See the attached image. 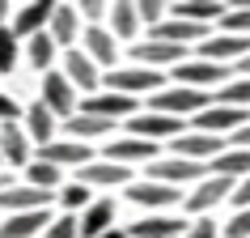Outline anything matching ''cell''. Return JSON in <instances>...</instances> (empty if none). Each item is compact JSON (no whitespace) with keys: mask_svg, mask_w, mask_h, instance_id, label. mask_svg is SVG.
Returning a JSON list of instances; mask_svg holds the SVG:
<instances>
[{"mask_svg":"<svg viewBox=\"0 0 250 238\" xmlns=\"http://www.w3.org/2000/svg\"><path fill=\"white\" fill-rule=\"evenodd\" d=\"M132 238H183L187 225L178 221V217H161V213H148V217H140V221L127 230Z\"/></svg>","mask_w":250,"mask_h":238,"instance_id":"cell-23","label":"cell"},{"mask_svg":"<svg viewBox=\"0 0 250 238\" xmlns=\"http://www.w3.org/2000/svg\"><path fill=\"white\" fill-rule=\"evenodd\" d=\"M26 183L39 187V191H51V187H60V166H51V162H30Z\"/></svg>","mask_w":250,"mask_h":238,"instance_id":"cell-35","label":"cell"},{"mask_svg":"<svg viewBox=\"0 0 250 238\" xmlns=\"http://www.w3.org/2000/svg\"><path fill=\"white\" fill-rule=\"evenodd\" d=\"M166 9H170V4H161V0H140V4H136V13H140V22H148V30L166 22Z\"/></svg>","mask_w":250,"mask_h":238,"instance_id":"cell-38","label":"cell"},{"mask_svg":"<svg viewBox=\"0 0 250 238\" xmlns=\"http://www.w3.org/2000/svg\"><path fill=\"white\" fill-rule=\"evenodd\" d=\"M17 68V34L13 26H0V72H13Z\"/></svg>","mask_w":250,"mask_h":238,"instance_id":"cell-37","label":"cell"},{"mask_svg":"<svg viewBox=\"0 0 250 238\" xmlns=\"http://www.w3.org/2000/svg\"><path fill=\"white\" fill-rule=\"evenodd\" d=\"M110 128H115L110 119H98V115H81V111H77L72 119H68V136H72V141H89V136H106Z\"/></svg>","mask_w":250,"mask_h":238,"instance_id":"cell-31","label":"cell"},{"mask_svg":"<svg viewBox=\"0 0 250 238\" xmlns=\"http://www.w3.org/2000/svg\"><path fill=\"white\" fill-rule=\"evenodd\" d=\"M225 34H246L250 39V0H237V4H225V17H221Z\"/></svg>","mask_w":250,"mask_h":238,"instance_id":"cell-33","label":"cell"},{"mask_svg":"<svg viewBox=\"0 0 250 238\" xmlns=\"http://www.w3.org/2000/svg\"><path fill=\"white\" fill-rule=\"evenodd\" d=\"M42 106H47V111H51L55 119H72L77 115V90H72V81L64 77V72H47V77H42V98H39Z\"/></svg>","mask_w":250,"mask_h":238,"instance_id":"cell-3","label":"cell"},{"mask_svg":"<svg viewBox=\"0 0 250 238\" xmlns=\"http://www.w3.org/2000/svg\"><path fill=\"white\" fill-rule=\"evenodd\" d=\"M51 13H55L51 0L21 4V9H17V17H13V34H17V39H34V34H42V30L51 26Z\"/></svg>","mask_w":250,"mask_h":238,"instance_id":"cell-13","label":"cell"},{"mask_svg":"<svg viewBox=\"0 0 250 238\" xmlns=\"http://www.w3.org/2000/svg\"><path fill=\"white\" fill-rule=\"evenodd\" d=\"M26 55L30 64L39 68V72H51V60H55V39L42 30V34H34V39H26Z\"/></svg>","mask_w":250,"mask_h":238,"instance_id":"cell-32","label":"cell"},{"mask_svg":"<svg viewBox=\"0 0 250 238\" xmlns=\"http://www.w3.org/2000/svg\"><path fill=\"white\" fill-rule=\"evenodd\" d=\"M237 179H225V174H212V179H199V187L187 196V213H208L216 209L225 196H233Z\"/></svg>","mask_w":250,"mask_h":238,"instance_id":"cell-10","label":"cell"},{"mask_svg":"<svg viewBox=\"0 0 250 238\" xmlns=\"http://www.w3.org/2000/svg\"><path fill=\"white\" fill-rule=\"evenodd\" d=\"M170 13L178 17V22L208 26V22H221L225 17V4H216V0H178V4H170Z\"/></svg>","mask_w":250,"mask_h":238,"instance_id":"cell-26","label":"cell"},{"mask_svg":"<svg viewBox=\"0 0 250 238\" xmlns=\"http://www.w3.org/2000/svg\"><path fill=\"white\" fill-rule=\"evenodd\" d=\"M148 179L166 187H178L183 179H204V162H187V158H166L148 166Z\"/></svg>","mask_w":250,"mask_h":238,"instance_id":"cell-15","label":"cell"},{"mask_svg":"<svg viewBox=\"0 0 250 238\" xmlns=\"http://www.w3.org/2000/svg\"><path fill=\"white\" fill-rule=\"evenodd\" d=\"M250 123V111H242V106H216L212 102L208 111H199L195 115V128L208 136H225V132H242Z\"/></svg>","mask_w":250,"mask_h":238,"instance_id":"cell-4","label":"cell"},{"mask_svg":"<svg viewBox=\"0 0 250 238\" xmlns=\"http://www.w3.org/2000/svg\"><path fill=\"white\" fill-rule=\"evenodd\" d=\"M47 34L55 39V47H68V51H72V43L81 39V13H77V4H55Z\"/></svg>","mask_w":250,"mask_h":238,"instance_id":"cell-19","label":"cell"},{"mask_svg":"<svg viewBox=\"0 0 250 238\" xmlns=\"http://www.w3.org/2000/svg\"><path fill=\"white\" fill-rule=\"evenodd\" d=\"M47 200H51V191H39V187H30V183H13V187H4V191H0V209L13 217V213L47 209Z\"/></svg>","mask_w":250,"mask_h":238,"instance_id":"cell-14","label":"cell"},{"mask_svg":"<svg viewBox=\"0 0 250 238\" xmlns=\"http://www.w3.org/2000/svg\"><path fill=\"white\" fill-rule=\"evenodd\" d=\"M81 51L89 55L93 64H115L119 43H115V34H110L106 26H85V34H81Z\"/></svg>","mask_w":250,"mask_h":238,"instance_id":"cell-18","label":"cell"},{"mask_svg":"<svg viewBox=\"0 0 250 238\" xmlns=\"http://www.w3.org/2000/svg\"><path fill=\"white\" fill-rule=\"evenodd\" d=\"M153 158H157V145L140 141V136H123L115 145H106V162H119V166H132V162H148L153 166Z\"/></svg>","mask_w":250,"mask_h":238,"instance_id":"cell-17","label":"cell"},{"mask_svg":"<svg viewBox=\"0 0 250 238\" xmlns=\"http://www.w3.org/2000/svg\"><path fill=\"white\" fill-rule=\"evenodd\" d=\"M233 149H250V123L242 128V132H233V141H229Z\"/></svg>","mask_w":250,"mask_h":238,"instance_id":"cell-45","label":"cell"},{"mask_svg":"<svg viewBox=\"0 0 250 238\" xmlns=\"http://www.w3.org/2000/svg\"><path fill=\"white\" fill-rule=\"evenodd\" d=\"M9 9H13V4H9V0H0V26L9 22Z\"/></svg>","mask_w":250,"mask_h":238,"instance_id":"cell-46","label":"cell"},{"mask_svg":"<svg viewBox=\"0 0 250 238\" xmlns=\"http://www.w3.org/2000/svg\"><path fill=\"white\" fill-rule=\"evenodd\" d=\"M17 115H26V106H17L9 94H0V123H13Z\"/></svg>","mask_w":250,"mask_h":238,"instance_id":"cell-42","label":"cell"},{"mask_svg":"<svg viewBox=\"0 0 250 238\" xmlns=\"http://www.w3.org/2000/svg\"><path fill=\"white\" fill-rule=\"evenodd\" d=\"M212 174H225V179H250V149H225L221 158L212 162Z\"/></svg>","mask_w":250,"mask_h":238,"instance_id":"cell-29","label":"cell"},{"mask_svg":"<svg viewBox=\"0 0 250 238\" xmlns=\"http://www.w3.org/2000/svg\"><path fill=\"white\" fill-rule=\"evenodd\" d=\"M102 238H132V234H123V230H106Z\"/></svg>","mask_w":250,"mask_h":238,"instance_id":"cell-47","label":"cell"},{"mask_svg":"<svg viewBox=\"0 0 250 238\" xmlns=\"http://www.w3.org/2000/svg\"><path fill=\"white\" fill-rule=\"evenodd\" d=\"M51 132H55V115L47 111L42 102H34V106H26V136L34 141V145H51Z\"/></svg>","mask_w":250,"mask_h":238,"instance_id":"cell-28","label":"cell"},{"mask_svg":"<svg viewBox=\"0 0 250 238\" xmlns=\"http://www.w3.org/2000/svg\"><path fill=\"white\" fill-rule=\"evenodd\" d=\"M47 230H51L47 209H34V213H13L0 225V238H34V234H47Z\"/></svg>","mask_w":250,"mask_h":238,"instance_id":"cell-22","label":"cell"},{"mask_svg":"<svg viewBox=\"0 0 250 238\" xmlns=\"http://www.w3.org/2000/svg\"><path fill=\"white\" fill-rule=\"evenodd\" d=\"M106 230H115V200H93L81 213V238H102Z\"/></svg>","mask_w":250,"mask_h":238,"instance_id":"cell-25","label":"cell"},{"mask_svg":"<svg viewBox=\"0 0 250 238\" xmlns=\"http://www.w3.org/2000/svg\"><path fill=\"white\" fill-rule=\"evenodd\" d=\"M216 106H242V111H250V77L225 81L221 94H216Z\"/></svg>","mask_w":250,"mask_h":238,"instance_id":"cell-34","label":"cell"},{"mask_svg":"<svg viewBox=\"0 0 250 238\" xmlns=\"http://www.w3.org/2000/svg\"><path fill=\"white\" fill-rule=\"evenodd\" d=\"M81 115H98V119H123V115H140V106H136V98H127V94H93V98H81L77 106Z\"/></svg>","mask_w":250,"mask_h":238,"instance_id":"cell-7","label":"cell"},{"mask_svg":"<svg viewBox=\"0 0 250 238\" xmlns=\"http://www.w3.org/2000/svg\"><path fill=\"white\" fill-rule=\"evenodd\" d=\"M225 238H250V209L233 213V221L225 225Z\"/></svg>","mask_w":250,"mask_h":238,"instance_id":"cell-41","label":"cell"},{"mask_svg":"<svg viewBox=\"0 0 250 238\" xmlns=\"http://www.w3.org/2000/svg\"><path fill=\"white\" fill-rule=\"evenodd\" d=\"M39 162H51V166H60V170H64V166H89V145H81V141H51V145H42L39 149Z\"/></svg>","mask_w":250,"mask_h":238,"instance_id":"cell-16","label":"cell"},{"mask_svg":"<svg viewBox=\"0 0 250 238\" xmlns=\"http://www.w3.org/2000/svg\"><path fill=\"white\" fill-rule=\"evenodd\" d=\"M0 158L9 166H30V136L17 128V123H0Z\"/></svg>","mask_w":250,"mask_h":238,"instance_id":"cell-21","label":"cell"},{"mask_svg":"<svg viewBox=\"0 0 250 238\" xmlns=\"http://www.w3.org/2000/svg\"><path fill=\"white\" fill-rule=\"evenodd\" d=\"M204 30H208V26H195V22H178V17H170V22H161V26L148 30V39H153V43L187 47V43H199V39H204Z\"/></svg>","mask_w":250,"mask_h":238,"instance_id":"cell-20","label":"cell"},{"mask_svg":"<svg viewBox=\"0 0 250 238\" xmlns=\"http://www.w3.org/2000/svg\"><path fill=\"white\" fill-rule=\"evenodd\" d=\"M4 187H13V179H9V174H0V191H4Z\"/></svg>","mask_w":250,"mask_h":238,"instance_id":"cell-48","label":"cell"},{"mask_svg":"<svg viewBox=\"0 0 250 238\" xmlns=\"http://www.w3.org/2000/svg\"><path fill=\"white\" fill-rule=\"evenodd\" d=\"M242 72H246V77H250V55H246V60H242Z\"/></svg>","mask_w":250,"mask_h":238,"instance_id":"cell-49","label":"cell"},{"mask_svg":"<svg viewBox=\"0 0 250 238\" xmlns=\"http://www.w3.org/2000/svg\"><path fill=\"white\" fill-rule=\"evenodd\" d=\"M106 90L110 94H127V98H136V94H161V72H153V68H110L106 72Z\"/></svg>","mask_w":250,"mask_h":238,"instance_id":"cell-2","label":"cell"},{"mask_svg":"<svg viewBox=\"0 0 250 238\" xmlns=\"http://www.w3.org/2000/svg\"><path fill=\"white\" fill-rule=\"evenodd\" d=\"M127 123H132V136H140V141H178L183 136V119L157 115V111H140Z\"/></svg>","mask_w":250,"mask_h":238,"instance_id":"cell-6","label":"cell"},{"mask_svg":"<svg viewBox=\"0 0 250 238\" xmlns=\"http://www.w3.org/2000/svg\"><path fill=\"white\" fill-rule=\"evenodd\" d=\"M174 77H178V85H187V90H204V94H208V85H221V81H225V77H233V72H229V64L183 60V64L174 68Z\"/></svg>","mask_w":250,"mask_h":238,"instance_id":"cell-5","label":"cell"},{"mask_svg":"<svg viewBox=\"0 0 250 238\" xmlns=\"http://www.w3.org/2000/svg\"><path fill=\"white\" fill-rule=\"evenodd\" d=\"M183 238H216V225H212L208 217H199V221L187 225V234H183Z\"/></svg>","mask_w":250,"mask_h":238,"instance_id":"cell-43","label":"cell"},{"mask_svg":"<svg viewBox=\"0 0 250 238\" xmlns=\"http://www.w3.org/2000/svg\"><path fill=\"white\" fill-rule=\"evenodd\" d=\"M77 234H81V221L64 213V217H55V221H51V230H47L42 238H77Z\"/></svg>","mask_w":250,"mask_h":238,"instance_id":"cell-39","label":"cell"},{"mask_svg":"<svg viewBox=\"0 0 250 238\" xmlns=\"http://www.w3.org/2000/svg\"><path fill=\"white\" fill-rule=\"evenodd\" d=\"M123 179H132L127 174V166H119V162H89V166H81L77 170V183H85V187H115V183H123Z\"/></svg>","mask_w":250,"mask_h":238,"instance_id":"cell-27","label":"cell"},{"mask_svg":"<svg viewBox=\"0 0 250 238\" xmlns=\"http://www.w3.org/2000/svg\"><path fill=\"white\" fill-rule=\"evenodd\" d=\"M148 111H157V115H199V111H208V94L204 90H187V85H174V90H161L148 98Z\"/></svg>","mask_w":250,"mask_h":238,"instance_id":"cell-1","label":"cell"},{"mask_svg":"<svg viewBox=\"0 0 250 238\" xmlns=\"http://www.w3.org/2000/svg\"><path fill=\"white\" fill-rule=\"evenodd\" d=\"M77 13L85 17L89 26H98V22H102V17L110 13V4H102V0H81V4H77Z\"/></svg>","mask_w":250,"mask_h":238,"instance_id":"cell-40","label":"cell"},{"mask_svg":"<svg viewBox=\"0 0 250 238\" xmlns=\"http://www.w3.org/2000/svg\"><path fill=\"white\" fill-rule=\"evenodd\" d=\"M127 200L140 204V209H174L178 204V187H166V183H153V179H140V183L127 187Z\"/></svg>","mask_w":250,"mask_h":238,"instance_id":"cell-12","label":"cell"},{"mask_svg":"<svg viewBox=\"0 0 250 238\" xmlns=\"http://www.w3.org/2000/svg\"><path fill=\"white\" fill-rule=\"evenodd\" d=\"M199 55L208 64H229V60H246L250 55V39L246 34H216V39L199 43Z\"/></svg>","mask_w":250,"mask_h":238,"instance_id":"cell-11","label":"cell"},{"mask_svg":"<svg viewBox=\"0 0 250 238\" xmlns=\"http://www.w3.org/2000/svg\"><path fill=\"white\" fill-rule=\"evenodd\" d=\"M225 136H208V132H183L174 141V158H187V162H204V158H221L225 153Z\"/></svg>","mask_w":250,"mask_h":238,"instance_id":"cell-8","label":"cell"},{"mask_svg":"<svg viewBox=\"0 0 250 238\" xmlns=\"http://www.w3.org/2000/svg\"><path fill=\"white\" fill-rule=\"evenodd\" d=\"M132 55H136V64L140 68H157V64H183V47H174V43H136L132 47Z\"/></svg>","mask_w":250,"mask_h":238,"instance_id":"cell-24","label":"cell"},{"mask_svg":"<svg viewBox=\"0 0 250 238\" xmlns=\"http://www.w3.org/2000/svg\"><path fill=\"white\" fill-rule=\"evenodd\" d=\"M60 204H64L68 217H72V213H85L93 204V200H89V187H85V183H68L64 191H60Z\"/></svg>","mask_w":250,"mask_h":238,"instance_id":"cell-36","label":"cell"},{"mask_svg":"<svg viewBox=\"0 0 250 238\" xmlns=\"http://www.w3.org/2000/svg\"><path fill=\"white\" fill-rule=\"evenodd\" d=\"M136 30H140V13H136V4L115 0V4H110V34H115V39H132Z\"/></svg>","mask_w":250,"mask_h":238,"instance_id":"cell-30","label":"cell"},{"mask_svg":"<svg viewBox=\"0 0 250 238\" xmlns=\"http://www.w3.org/2000/svg\"><path fill=\"white\" fill-rule=\"evenodd\" d=\"M64 77L72 81V90H81L85 98H93V94H98V81H102V72H98V64H93V60L81 51V47H72V51L64 55Z\"/></svg>","mask_w":250,"mask_h":238,"instance_id":"cell-9","label":"cell"},{"mask_svg":"<svg viewBox=\"0 0 250 238\" xmlns=\"http://www.w3.org/2000/svg\"><path fill=\"white\" fill-rule=\"evenodd\" d=\"M233 200L242 204V209H250V179H242V183L233 187Z\"/></svg>","mask_w":250,"mask_h":238,"instance_id":"cell-44","label":"cell"}]
</instances>
